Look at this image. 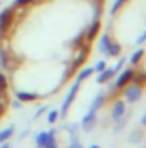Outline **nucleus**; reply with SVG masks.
<instances>
[{
    "label": "nucleus",
    "instance_id": "obj_6",
    "mask_svg": "<svg viewBox=\"0 0 146 148\" xmlns=\"http://www.w3.org/2000/svg\"><path fill=\"white\" fill-rule=\"evenodd\" d=\"M115 73H117V71H115L113 67H112V69H103V71H102V74L98 76V79H96V81H98L100 84H103V83H107L108 79H112V77L115 76Z\"/></svg>",
    "mask_w": 146,
    "mask_h": 148
},
{
    "label": "nucleus",
    "instance_id": "obj_5",
    "mask_svg": "<svg viewBox=\"0 0 146 148\" xmlns=\"http://www.w3.org/2000/svg\"><path fill=\"white\" fill-rule=\"evenodd\" d=\"M77 90H79V83L76 81V84H74V86H72V90L69 91V95H67V98H65V102H64V107H62V115H64L65 112L69 110V105L72 103L74 97H76V93H77Z\"/></svg>",
    "mask_w": 146,
    "mask_h": 148
},
{
    "label": "nucleus",
    "instance_id": "obj_13",
    "mask_svg": "<svg viewBox=\"0 0 146 148\" xmlns=\"http://www.w3.org/2000/svg\"><path fill=\"white\" fill-rule=\"evenodd\" d=\"M110 41H112V40H110L108 35H103V36H102V40H100V50H102L103 53L107 52V47L110 45Z\"/></svg>",
    "mask_w": 146,
    "mask_h": 148
},
{
    "label": "nucleus",
    "instance_id": "obj_18",
    "mask_svg": "<svg viewBox=\"0 0 146 148\" xmlns=\"http://www.w3.org/2000/svg\"><path fill=\"white\" fill-rule=\"evenodd\" d=\"M5 88H7V81H5L3 74H0V93H3V91H5Z\"/></svg>",
    "mask_w": 146,
    "mask_h": 148
},
{
    "label": "nucleus",
    "instance_id": "obj_10",
    "mask_svg": "<svg viewBox=\"0 0 146 148\" xmlns=\"http://www.w3.org/2000/svg\"><path fill=\"white\" fill-rule=\"evenodd\" d=\"M86 57H88V50H81V52H79V55H77V59L74 60L72 69H77L79 66H83V64L86 62Z\"/></svg>",
    "mask_w": 146,
    "mask_h": 148
},
{
    "label": "nucleus",
    "instance_id": "obj_11",
    "mask_svg": "<svg viewBox=\"0 0 146 148\" xmlns=\"http://www.w3.org/2000/svg\"><path fill=\"white\" fill-rule=\"evenodd\" d=\"M53 138V131H50V133H40L38 134V138H36V143L40 145V147H43L48 140H52Z\"/></svg>",
    "mask_w": 146,
    "mask_h": 148
},
{
    "label": "nucleus",
    "instance_id": "obj_24",
    "mask_svg": "<svg viewBox=\"0 0 146 148\" xmlns=\"http://www.w3.org/2000/svg\"><path fill=\"white\" fill-rule=\"evenodd\" d=\"M69 148H83V147H81L79 143H72V145H71V147H69Z\"/></svg>",
    "mask_w": 146,
    "mask_h": 148
},
{
    "label": "nucleus",
    "instance_id": "obj_8",
    "mask_svg": "<svg viewBox=\"0 0 146 148\" xmlns=\"http://www.w3.org/2000/svg\"><path fill=\"white\" fill-rule=\"evenodd\" d=\"M120 52H122V48H120V45H117V43H113V41H110V45L107 47V55L110 57H117V55H120Z\"/></svg>",
    "mask_w": 146,
    "mask_h": 148
},
{
    "label": "nucleus",
    "instance_id": "obj_19",
    "mask_svg": "<svg viewBox=\"0 0 146 148\" xmlns=\"http://www.w3.org/2000/svg\"><path fill=\"white\" fill-rule=\"evenodd\" d=\"M93 69H95V71H98V73H102V71L105 69V62H98V64H96Z\"/></svg>",
    "mask_w": 146,
    "mask_h": 148
},
{
    "label": "nucleus",
    "instance_id": "obj_21",
    "mask_svg": "<svg viewBox=\"0 0 146 148\" xmlns=\"http://www.w3.org/2000/svg\"><path fill=\"white\" fill-rule=\"evenodd\" d=\"M29 2H33V0H16V5H17V7H21V5L29 3Z\"/></svg>",
    "mask_w": 146,
    "mask_h": 148
},
{
    "label": "nucleus",
    "instance_id": "obj_15",
    "mask_svg": "<svg viewBox=\"0 0 146 148\" xmlns=\"http://www.w3.org/2000/svg\"><path fill=\"white\" fill-rule=\"evenodd\" d=\"M102 102H103V93H100V95L95 98V102H93V105H91V109H89V110L95 112L96 109H98V107H100V105H102Z\"/></svg>",
    "mask_w": 146,
    "mask_h": 148
},
{
    "label": "nucleus",
    "instance_id": "obj_14",
    "mask_svg": "<svg viewBox=\"0 0 146 148\" xmlns=\"http://www.w3.org/2000/svg\"><path fill=\"white\" fill-rule=\"evenodd\" d=\"M93 73H95V69H93V67H88V69H84L83 73L79 74V77H77V83H81L83 79H86V77H89V76H91Z\"/></svg>",
    "mask_w": 146,
    "mask_h": 148
},
{
    "label": "nucleus",
    "instance_id": "obj_25",
    "mask_svg": "<svg viewBox=\"0 0 146 148\" xmlns=\"http://www.w3.org/2000/svg\"><path fill=\"white\" fill-rule=\"evenodd\" d=\"M141 124H143V126H146V114L143 115V119H141Z\"/></svg>",
    "mask_w": 146,
    "mask_h": 148
},
{
    "label": "nucleus",
    "instance_id": "obj_26",
    "mask_svg": "<svg viewBox=\"0 0 146 148\" xmlns=\"http://www.w3.org/2000/svg\"><path fill=\"white\" fill-rule=\"evenodd\" d=\"M89 148H100V147L98 145H93V147H89Z\"/></svg>",
    "mask_w": 146,
    "mask_h": 148
},
{
    "label": "nucleus",
    "instance_id": "obj_16",
    "mask_svg": "<svg viewBox=\"0 0 146 148\" xmlns=\"http://www.w3.org/2000/svg\"><path fill=\"white\" fill-rule=\"evenodd\" d=\"M12 133H14V129H12V127H9V129L2 131V133H0V143H2V141H5L7 138H10V136H12Z\"/></svg>",
    "mask_w": 146,
    "mask_h": 148
},
{
    "label": "nucleus",
    "instance_id": "obj_2",
    "mask_svg": "<svg viewBox=\"0 0 146 148\" xmlns=\"http://www.w3.org/2000/svg\"><path fill=\"white\" fill-rule=\"evenodd\" d=\"M12 17H14V10L12 9H5L0 14V36H3L5 31L9 29V26L12 23Z\"/></svg>",
    "mask_w": 146,
    "mask_h": 148
},
{
    "label": "nucleus",
    "instance_id": "obj_7",
    "mask_svg": "<svg viewBox=\"0 0 146 148\" xmlns=\"http://www.w3.org/2000/svg\"><path fill=\"white\" fill-rule=\"evenodd\" d=\"M93 122H95V112L89 110L84 115V119H83V129H84V131H89L91 126H93Z\"/></svg>",
    "mask_w": 146,
    "mask_h": 148
},
{
    "label": "nucleus",
    "instance_id": "obj_22",
    "mask_svg": "<svg viewBox=\"0 0 146 148\" xmlns=\"http://www.w3.org/2000/svg\"><path fill=\"white\" fill-rule=\"evenodd\" d=\"M139 138H141V133H139V131H134V133H132V136H131V140H132V141H134V140H139Z\"/></svg>",
    "mask_w": 146,
    "mask_h": 148
},
{
    "label": "nucleus",
    "instance_id": "obj_9",
    "mask_svg": "<svg viewBox=\"0 0 146 148\" xmlns=\"http://www.w3.org/2000/svg\"><path fill=\"white\" fill-rule=\"evenodd\" d=\"M98 31H100V21H95V23L91 24V28H89V31H88L86 38H88L89 41H91V40H95L96 35H98Z\"/></svg>",
    "mask_w": 146,
    "mask_h": 148
},
{
    "label": "nucleus",
    "instance_id": "obj_3",
    "mask_svg": "<svg viewBox=\"0 0 146 148\" xmlns=\"http://www.w3.org/2000/svg\"><path fill=\"white\" fill-rule=\"evenodd\" d=\"M132 76H134V71H132V69H126V71H122V74L119 76V79L115 81V88H117V90L124 88V86L132 79Z\"/></svg>",
    "mask_w": 146,
    "mask_h": 148
},
{
    "label": "nucleus",
    "instance_id": "obj_23",
    "mask_svg": "<svg viewBox=\"0 0 146 148\" xmlns=\"http://www.w3.org/2000/svg\"><path fill=\"white\" fill-rule=\"evenodd\" d=\"M146 41V33H143V35H141V36L138 38V43H139V45H141V43H145Z\"/></svg>",
    "mask_w": 146,
    "mask_h": 148
},
{
    "label": "nucleus",
    "instance_id": "obj_1",
    "mask_svg": "<svg viewBox=\"0 0 146 148\" xmlns=\"http://www.w3.org/2000/svg\"><path fill=\"white\" fill-rule=\"evenodd\" d=\"M124 98H126L129 103H136V102L141 98V86H138V84L127 86L126 91H124Z\"/></svg>",
    "mask_w": 146,
    "mask_h": 148
},
{
    "label": "nucleus",
    "instance_id": "obj_4",
    "mask_svg": "<svg viewBox=\"0 0 146 148\" xmlns=\"http://www.w3.org/2000/svg\"><path fill=\"white\" fill-rule=\"evenodd\" d=\"M124 115H126V103H124V102H115L113 107H112V117H113L115 121H119V119L124 117Z\"/></svg>",
    "mask_w": 146,
    "mask_h": 148
},
{
    "label": "nucleus",
    "instance_id": "obj_20",
    "mask_svg": "<svg viewBox=\"0 0 146 148\" xmlns=\"http://www.w3.org/2000/svg\"><path fill=\"white\" fill-rule=\"evenodd\" d=\"M57 115H59L57 112H50V115H48V122H53V121L57 119Z\"/></svg>",
    "mask_w": 146,
    "mask_h": 148
},
{
    "label": "nucleus",
    "instance_id": "obj_27",
    "mask_svg": "<svg viewBox=\"0 0 146 148\" xmlns=\"http://www.w3.org/2000/svg\"><path fill=\"white\" fill-rule=\"evenodd\" d=\"M3 148H9V147H7V145H3Z\"/></svg>",
    "mask_w": 146,
    "mask_h": 148
},
{
    "label": "nucleus",
    "instance_id": "obj_17",
    "mask_svg": "<svg viewBox=\"0 0 146 148\" xmlns=\"http://www.w3.org/2000/svg\"><path fill=\"white\" fill-rule=\"evenodd\" d=\"M17 97L21 100H26V102H31V100L36 98V95H33V93H17Z\"/></svg>",
    "mask_w": 146,
    "mask_h": 148
},
{
    "label": "nucleus",
    "instance_id": "obj_12",
    "mask_svg": "<svg viewBox=\"0 0 146 148\" xmlns=\"http://www.w3.org/2000/svg\"><path fill=\"white\" fill-rule=\"evenodd\" d=\"M143 55H145V50H143V48H139L138 52H134V55L131 57V64H134V66L139 64V60L143 59Z\"/></svg>",
    "mask_w": 146,
    "mask_h": 148
}]
</instances>
